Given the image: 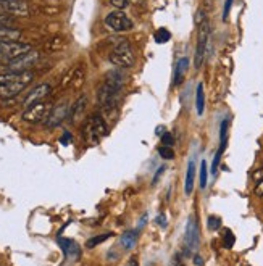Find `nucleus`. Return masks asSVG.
<instances>
[{
    "label": "nucleus",
    "mask_w": 263,
    "mask_h": 266,
    "mask_svg": "<svg viewBox=\"0 0 263 266\" xmlns=\"http://www.w3.org/2000/svg\"><path fill=\"white\" fill-rule=\"evenodd\" d=\"M194 261H196V264H197V266H202V264H204V260L200 258L199 255H196V256H194Z\"/></svg>",
    "instance_id": "38"
},
{
    "label": "nucleus",
    "mask_w": 263,
    "mask_h": 266,
    "mask_svg": "<svg viewBox=\"0 0 263 266\" xmlns=\"http://www.w3.org/2000/svg\"><path fill=\"white\" fill-rule=\"evenodd\" d=\"M58 245L61 247V250H63L68 261H76L80 258L81 250H80V245L76 242L69 241V239H65V237H58Z\"/></svg>",
    "instance_id": "15"
},
{
    "label": "nucleus",
    "mask_w": 263,
    "mask_h": 266,
    "mask_svg": "<svg viewBox=\"0 0 263 266\" xmlns=\"http://www.w3.org/2000/svg\"><path fill=\"white\" fill-rule=\"evenodd\" d=\"M83 132H84V136L91 137L92 140H99L108 134V126H107V123H105L102 115L94 113L92 117L86 121V126H84Z\"/></svg>",
    "instance_id": "6"
},
{
    "label": "nucleus",
    "mask_w": 263,
    "mask_h": 266,
    "mask_svg": "<svg viewBox=\"0 0 263 266\" xmlns=\"http://www.w3.org/2000/svg\"><path fill=\"white\" fill-rule=\"evenodd\" d=\"M221 226V219L218 218V216H208V229L210 231H216V229H220Z\"/></svg>",
    "instance_id": "27"
},
{
    "label": "nucleus",
    "mask_w": 263,
    "mask_h": 266,
    "mask_svg": "<svg viewBox=\"0 0 263 266\" xmlns=\"http://www.w3.org/2000/svg\"><path fill=\"white\" fill-rule=\"evenodd\" d=\"M136 241H137V231H126V233L123 234L121 239H120L121 245L125 247L126 250H129V248H133L134 244H136Z\"/></svg>",
    "instance_id": "19"
},
{
    "label": "nucleus",
    "mask_w": 263,
    "mask_h": 266,
    "mask_svg": "<svg viewBox=\"0 0 263 266\" xmlns=\"http://www.w3.org/2000/svg\"><path fill=\"white\" fill-rule=\"evenodd\" d=\"M128 266H139V260H137V256H131L129 261H128Z\"/></svg>",
    "instance_id": "37"
},
{
    "label": "nucleus",
    "mask_w": 263,
    "mask_h": 266,
    "mask_svg": "<svg viewBox=\"0 0 263 266\" xmlns=\"http://www.w3.org/2000/svg\"><path fill=\"white\" fill-rule=\"evenodd\" d=\"M194 181H196V163L194 160H191L186 171V184H184V192H186V195H191L192 191H194Z\"/></svg>",
    "instance_id": "16"
},
{
    "label": "nucleus",
    "mask_w": 263,
    "mask_h": 266,
    "mask_svg": "<svg viewBox=\"0 0 263 266\" xmlns=\"http://www.w3.org/2000/svg\"><path fill=\"white\" fill-rule=\"evenodd\" d=\"M171 39V34L168 29H159L155 34V42L157 44H165V42H168Z\"/></svg>",
    "instance_id": "24"
},
{
    "label": "nucleus",
    "mask_w": 263,
    "mask_h": 266,
    "mask_svg": "<svg viewBox=\"0 0 263 266\" xmlns=\"http://www.w3.org/2000/svg\"><path fill=\"white\" fill-rule=\"evenodd\" d=\"M52 87L50 84L44 83V84H39L32 89V91L28 94V97L24 99V106L28 108V106L34 105V103H39V102H44V99H47V95L50 94Z\"/></svg>",
    "instance_id": "13"
},
{
    "label": "nucleus",
    "mask_w": 263,
    "mask_h": 266,
    "mask_svg": "<svg viewBox=\"0 0 263 266\" xmlns=\"http://www.w3.org/2000/svg\"><path fill=\"white\" fill-rule=\"evenodd\" d=\"M162 142H163V145L171 147L174 140H173V136H171V134H168V132H165V134L162 136Z\"/></svg>",
    "instance_id": "30"
},
{
    "label": "nucleus",
    "mask_w": 263,
    "mask_h": 266,
    "mask_svg": "<svg viewBox=\"0 0 263 266\" xmlns=\"http://www.w3.org/2000/svg\"><path fill=\"white\" fill-rule=\"evenodd\" d=\"M52 108H54V106H52V103H49V102L34 103L23 111V120L28 121V123H32V124L46 123L47 118L50 117Z\"/></svg>",
    "instance_id": "5"
},
{
    "label": "nucleus",
    "mask_w": 263,
    "mask_h": 266,
    "mask_svg": "<svg viewBox=\"0 0 263 266\" xmlns=\"http://www.w3.org/2000/svg\"><path fill=\"white\" fill-rule=\"evenodd\" d=\"M208 44H210V26L205 20L199 26V39H197V50H196V68L197 69L204 63Z\"/></svg>",
    "instance_id": "9"
},
{
    "label": "nucleus",
    "mask_w": 263,
    "mask_h": 266,
    "mask_svg": "<svg viewBox=\"0 0 263 266\" xmlns=\"http://www.w3.org/2000/svg\"><path fill=\"white\" fill-rule=\"evenodd\" d=\"M105 24L107 28L115 31V32H126L133 29V21L129 20V16L126 13H123L121 10L111 12L105 16Z\"/></svg>",
    "instance_id": "8"
},
{
    "label": "nucleus",
    "mask_w": 263,
    "mask_h": 266,
    "mask_svg": "<svg viewBox=\"0 0 263 266\" xmlns=\"http://www.w3.org/2000/svg\"><path fill=\"white\" fill-rule=\"evenodd\" d=\"M145 221H147V215H144V216H142L141 223H139V229H142V227L145 226Z\"/></svg>",
    "instance_id": "39"
},
{
    "label": "nucleus",
    "mask_w": 263,
    "mask_h": 266,
    "mask_svg": "<svg viewBox=\"0 0 263 266\" xmlns=\"http://www.w3.org/2000/svg\"><path fill=\"white\" fill-rule=\"evenodd\" d=\"M69 106L66 102H61V103H58L57 106H54L52 108V111H50V117L47 118V121H46V124L49 128H57V126H60L61 123H63L66 118H68V115H69Z\"/></svg>",
    "instance_id": "12"
},
{
    "label": "nucleus",
    "mask_w": 263,
    "mask_h": 266,
    "mask_svg": "<svg viewBox=\"0 0 263 266\" xmlns=\"http://www.w3.org/2000/svg\"><path fill=\"white\" fill-rule=\"evenodd\" d=\"M252 177H253V181H257V182L261 181L263 179V168H260V170H257L255 173H253Z\"/></svg>",
    "instance_id": "32"
},
{
    "label": "nucleus",
    "mask_w": 263,
    "mask_h": 266,
    "mask_svg": "<svg viewBox=\"0 0 263 266\" xmlns=\"http://www.w3.org/2000/svg\"><path fill=\"white\" fill-rule=\"evenodd\" d=\"M21 37V31L12 28V26H0V42L18 41Z\"/></svg>",
    "instance_id": "17"
},
{
    "label": "nucleus",
    "mask_w": 263,
    "mask_h": 266,
    "mask_svg": "<svg viewBox=\"0 0 263 266\" xmlns=\"http://www.w3.org/2000/svg\"><path fill=\"white\" fill-rule=\"evenodd\" d=\"M32 71H24V73H4L0 74V95L4 99H12V97L23 92L28 84L32 81Z\"/></svg>",
    "instance_id": "1"
},
{
    "label": "nucleus",
    "mask_w": 263,
    "mask_h": 266,
    "mask_svg": "<svg viewBox=\"0 0 263 266\" xmlns=\"http://www.w3.org/2000/svg\"><path fill=\"white\" fill-rule=\"evenodd\" d=\"M163 171H165V166H160V168H159V171H157V174H155V177H154V184H155L157 181H159V177L163 174Z\"/></svg>",
    "instance_id": "36"
},
{
    "label": "nucleus",
    "mask_w": 263,
    "mask_h": 266,
    "mask_svg": "<svg viewBox=\"0 0 263 266\" xmlns=\"http://www.w3.org/2000/svg\"><path fill=\"white\" fill-rule=\"evenodd\" d=\"M157 223H159L160 227H166V216L165 215H159V218H157Z\"/></svg>",
    "instance_id": "35"
},
{
    "label": "nucleus",
    "mask_w": 263,
    "mask_h": 266,
    "mask_svg": "<svg viewBox=\"0 0 263 266\" xmlns=\"http://www.w3.org/2000/svg\"><path fill=\"white\" fill-rule=\"evenodd\" d=\"M159 154H160V157H162L163 160H173V157H174L173 148H171V147H168V145H163V147H160V148H159Z\"/></svg>",
    "instance_id": "25"
},
{
    "label": "nucleus",
    "mask_w": 263,
    "mask_h": 266,
    "mask_svg": "<svg viewBox=\"0 0 263 266\" xmlns=\"http://www.w3.org/2000/svg\"><path fill=\"white\" fill-rule=\"evenodd\" d=\"M110 61L115 66L123 69L133 66L136 63V55L131 44L128 41H120L110 52Z\"/></svg>",
    "instance_id": "2"
},
{
    "label": "nucleus",
    "mask_w": 263,
    "mask_h": 266,
    "mask_svg": "<svg viewBox=\"0 0 263 266\" xmlns=\"http://www.w3.org/2000/svg\"><path fill=\"white\" fill-rule=\"evenodd\" d=\"M129 2L131 0H110V4L117 8V10H123V8L129 7Z\"/></svg>",
    "instance_id": "29"
},
{
    "label": "nucleus",
    "mask_w": 263,
    "mask_h": 266,
    "mask_svg": "<svg viewBox=\"0 0 263 266\" xmlns=\"http://www.w3.org/2000/svg\"><path fill=\"white\" fill-rule=\"evenodd\" d=\"M231 4H233V0H226V4H224V13H223L224 20L228 18V13H230V10H231Z\"/></svg>",
    "instance_id": "34"
},
{
    "label": "nucleus",
    "mask_w": 263,
    "mask_h": 266,
    "mask_svg": "<svg viewBox=\"0 0 263 266\" xmlns=\"http://www.w3.org/2000/svg\"><path fill=\"white\" fill-rule=\"evenodd\" d=\"M196 108L197 113L202 115L205 110V94H204V86L199 84L197 86V91H196Z\"/></svg>",
    "instance_id": "20"
},
{
    "label": "nucleus",
    "mask_w": 263,
    "mask_h": 266,
    "mask_svg": "<svg viewBox=\"0 0 263 266\" xmlns=\"http://www.w3.org/2000/svg\"><path fill=\"white\" fill-rule=\"evenodd\" d=\"M184 245H186V252L189 255L199 247V226H197L196 216H189L187 219L186 234H184Z\"/></svg>",
    "instance_id": "10"
},
{
    "label": "nucleus",
    "mask_w": 263,
    "mask_h": 266,
    "mask_svg": "<svg viewBox=\"0 0 263 266\" xmlns=\"http://www.w3.org/2000/svg\"><path fill=\"white\" fill-rule=\"evenodd\" d=\"M32 47L26 42L20 41H7L0 42V65H8L10 61L16 60L18 57L24 55V53L31 52Z\"/></svg>",
    "instance_id": "3"
},
{
    "label": "nucleus",
    "mask_w": 263,
    "mask_h": 266,
    "mask_svg": "<svg viewBox=\"0 0 263 266\" xmlns=\"http://www.w3.org/2000/svg\"><path fill=\"white\" fill-rule=\"evenodd\" d=\"M110 237H111L110 233L102 234V236H97V237H92V239H89V241H87L86 247H87V248H94L95 245H99V244H102V242H105V241H108Z\"/></svg>",
    "instance_id": "23"
},
{
    "label": "nucleus",
    "mask_w": 263,
    "mask_h": 266,
    "mask_svg": "<svg viewBox=\"0 0 263 266\" xmlns=\"http://www.w3.org/2000/svg\"><path fill=\"white\" fill-rule=\"evenodd\" d=\"M120 94H121V89L115 87L107 81H103L97 89V103L103 110L117 108L118 100H120Z\"/></svg>",
    "instance_id": "4"
},
{
    "label": "nucleus",
    "mask_w": 263,
    "mask_h": 266,
    "mask_svg": "<svg viewBox=\"0 0 263 266\" xmlns=\"http://www.w3.org/2000/svg\"><path fill=\"white\" fill-rule=\"evenodd\" d=\"M37 60H39V53L31 50L28 53H24V55L18 57L16 60L10 61L8 65H5V69L7 73H24V71H29L36 65Z\"/></svg>",
    "instance_id": "7"
},
{
    "label": "nucleus",
    "mask_w": 263,
    "mask_h": 266,
    "mask_svg": "<svg viewBox=\"0 0 263 266\" xmlns=\"http://www.w3.org/2000/svg\"><path fill=\"white\" fill-rule=\"evenodd\" d=\"M13 24H15V18L0 12V26H12L13 28Z\"/></svg>",
    "instance_id": "26"
},
{
    "label": "nucleus",
    "mask_w": 263,
    "mask_h": 266,
    "mask_svg": "<svg viewBox=\"0 0 263 266\" xmlns=\"http://www.w3.org/2000/svg\"><path fill=\"white\" fill-rule=\"evenodd\" d=\"M199 177H200V189H205L207 187V181H208V168H207L205 160H202V163H200Z\"/></svg>",
    "instance_id": "22"
},
{
    "label": "nucleus",
    "mask_w": 263,
    "mask_h": 266,
    "mask_svg": "<svg viewBox=\"0 0 263 266\" xmlns=\"http://www.w3.org/2000/svg\"><path fill=\"white\" fill-rule=\"evenodd\" d=\"M255 194L258 195V197H263V179L257 182V185H255Z\"/></svg>",
    "instance_id": "33"
},
{
    "label": "nucleus",
    "mask_w": 263,
    "mask_h": 266,
    "mask_svg": "<svg viewBox=\"0 0 263 266\" xmlns=\"http://www.w3.org/2000/svg\"><path fill=\"white\" fill-rule=\"evenodd\" d=\"M0 12L7 15L28 16L29 5L24 0H0Z\"/></svg>",
    "instance_id": "11"
},
{
    "label": "nucleus",
    "mask_w": 263,
    "mask_h": 266,
    "mask_svg": "<svg viewBox=\"0 0 263 266\" xmlns=\"http://www.w3.org/2000/svg\"><path fill=\"white\" fill-rule=\"evenodd\" d=\"M189 68V60L186 57H182L178 60V63H176V71H174V86H179L182 83V79H184V74H186V71Z\"/></svg>",
    "instance_id": "18"
},
{
    "label": "nucleus",
    "mask_w": 263,
    "mask_h": 266,
    "mask_svg": "<svg viewBox=\"0 0 263 266\" xmlns=\"http://www.w3.org/2000/svg\"><path fill=\"white\" fill-rule=\"evenodd\" d=\"M86 106H87V95L83 94V95L78 97L76 102L73 103V106L69 108V115H68L69 121H71L73 124L80 123L86 113Z\"/></svg>",
    "instance_id": "14"
},
{
    "label": "nucleus",
    "mask_w": 263,
    "mask_h": 266,
    "mask_svg": "<svg viewBox=\"0 0 263 266\" xmlns=\"http://www.w3.org/2000/svg\"><path fill=\"white\" fill-rule=\"evenodd\" d=\"M83 83H84V71L83 68H76L71 74V79H69V84H71L73 89H80Z\"/></svg>",
    "instance_id": "21"
},
{
    "label": "nucleus",
    "mask_w": 263,
    "mask_h": 266,
    "mask_svg": "<svg viewBox=\"0 0 263 266\" xmlns=\"http://www.w3.org/2000/svg\"><path fill=\"white\" fill-rule=\"evenodd\" d=\"M71 140H73V136L69 134V132H63V136H61V139H60V142H61L63 145H68Z\"/></svg>",
    "instance_id": "31"
},
{
    "label": "nucleus",
    "mask_w": 263,
    "mask_h": 266,
    "mask_svg": "<svg viewBox=\"0 0 263 266\" xmlns=\"http://www.w3.org/2000/svg\"><path fill=\"white\" fill-rule=\"evenodd\" d=\"M234 241H236V239H234V234L231 233L230 229H228L226 233H224V247L231 248V247L234 245Z\"/></svg>",
    "instance_id": "28"
}]
</instances>
